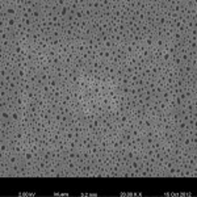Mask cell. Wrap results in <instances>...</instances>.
I'll return each mask as SVG.
<instances>
[{
    "label": "cell",
    "mask_w": 197,
    "mask_h": 197,
    "mask_svg": "<svg viewBox=\"0 0 197 197\" xmlns=\"http://www.w3.org/2000/svg\"><path fill=\"white\" fill-rule=\"evenodd\" d=\"M11 113L12 112H9V111H0V121H9Z\"/></svg>",
    "instance_id": "cell-1"
}]
</instances>
